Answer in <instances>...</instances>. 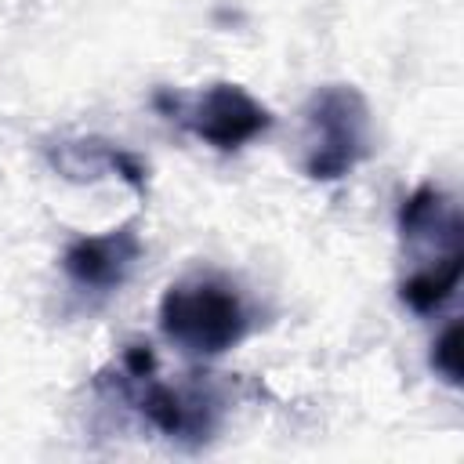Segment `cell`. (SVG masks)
<instances>
[{"label": "cell", "mask_w": 464, "mask_h": 464, "mask_svg": "<svg viewBox=\"0 0 464 464\" xmlns=\"http://www.w3.org/2000/svg\"><path fill=\"white\" fill-rule=\"evenodd\" d=\"M399 243L410 261L399 279V301L417 315H435L464 276V218L457 199L424 181L399 203Z\"/></svg>", "instance_id": "obj_1"}, {"label": "cell", "mask_w": 464, "mask_h": 464, "mask_svg": "<svg viewBox=\"0 0 464 464\" xmlns=\"http://www.w3.org/2000/svg\"><path fill=\"white\" fill-rule=\"evenodd\" d=\"M98 392L112 402H123L138 413L145 428H152L160 439H167L178 450H207L228 413V395L214 381V373H185L174 381L156 377V370L127 373L120 362L105 373H98Z\"/></svg>", "instance_id": "obj_2"}, {"label": "cell", "mask_w": 464, "mask_h": 464, "mask_svg": "<svg viewBox=\"0 0 464 464\" xmlns=\"http://www.w3.org/2000/svg\"><path fill=\"white\" fill-rule=\"evenodd\" d=\"M156 319L160 334L192 359H218L243 344L257 326L239 283L214 268L174 279L160 297Z\"/></svg>", "instance_id": "obj_3"}, {"label": "cell", "mask_w": 464, "mask_h": 464, "mask_svg": "<svg viewBox=\"0 0 464 464\" xmlns=\"http://www.w3.org/2000/svg\"><path fill=\"white\" fill-rule=\"evenodd\" d=\"M373 156V112L355 83H323L301 105L297 170L308 181H341Z\"/></svg>", "instance_id": "obj_4"}, {"label": "cell", "mask_w": 464, "mask_h": 464, "mask_svg": "<svg viewBox=\"0 0 464 464\" xmlns=\"http://www.w3.org/2000/svg\"><path fill=\"white\" fill-rule=\"evenodd\" d=\"M152 109L218 152H236L268 134L276 123L272 109L232 80H218L199 91L160 87L152 94Z\"/></svg>", "instance_id": "obj_5"}, {"label": "cell", "mask_w": 464, "mask_h": 464, "mask_svg": "<svg viewBox=\"0 0 464 464\" xmlns=\"http://www.w3.org/2000/svg\"><path fill=\"white\" fill-rule=\"evenodd\" d=\"M141 254H145V243H141L138 221H123L105 232L69 239L58 265L72 290H80L87 297H109L127 286Z\"/></svg>", "instance_id": "obj_6"}, {"label": "cell", "mask_w": 464, "mask_h": 464, "mask_svg": "<svg viewBox=\"0 0 464 464\" xmlns=\"http://www.w3.org/2000/svg\"><path fill=\"white\" fill-rule=\"evenodd\" d=\"M44 160L51 163V170L58 178L76 181V185L102 181V178H120L138 196H145V188H149L145 160L134 156L130 149H123L120 141H109V138H98V134H76V138L47 141Z\"/></svg>", "instance_id": "obj_7"}, {"label": "cell", "mask_w": 464, "mask_h": 464, "mask_svg": "<svg viewBox=\"0 0 464 464\" xmlns=\"http://www.w3.org/2000/svg\"><path fill=\"white\" fill-rule=\"evenodd\" d=\"M428 366L442 384L460 388V381H464V326H460V319H450L435 334L431 352H428Z\"/></svg>", "instance_id": "obj_8"}]
</instances>
